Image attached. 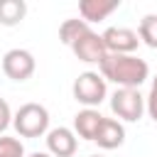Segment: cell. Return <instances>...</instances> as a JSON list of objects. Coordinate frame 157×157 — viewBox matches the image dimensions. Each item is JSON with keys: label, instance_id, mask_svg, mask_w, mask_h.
<instances>
[{"label": "cell", "instance_id": "6da1fadb", "mask_svg": "<svg viewBox=\"0 0 157 157\" xmlns=\"http://www.w3.org/2000/svg\"><path fill=\"white\" fill-rule=\"evenodd\" d=\"M98 69L101 76L113 81L118 88H140L150 76L147 61L135 54H105Z\"/></svg>", "mask_w": 157, "mask_h": 157}, {"label": "cell", "instance_id": "7a4b0ae2", "mask_svg": "<svg viewBox=\"0 0 157 157\" xmlns=\"http://www.w3.org/2000/svg\"><path fill=\"white\" fill-rule=\"evenodd\" d=\"M12 125L20 137H42L49 132V110L39 103H25L12 115Z\"/></svg>", "mask_w": 157, "mask_h": 157}, {"label": "cell", "instance_id": "3957f363", "mask_svg": "<svg viewBox=\"0 0 157 157\" xmlns=\"http://www.w3.org/2000/svg\"><path fill=\"white\" fill-rule=\"evenodd\" d=\"M71 93H74V98H76L81 105L96 108V105H101V103L105 101V93H108L105 78H103L98 71H83V74H78V78L74 81Z\"/></svg>", "mask_w": 157, "mask_h": 157}, {"label": "cell", "instance_id": "277c9868", "mask_svg": "<svg viewBox=\"0 0 157 157\" xmlns=\"http://www.w3.org/2000/svg\"><path fill=\"white\" fill-rule=\"evenodd\" d=\"M110 110L128 123H137L145 113V96L137 88H118L110 96Z\"/></svg>", "mask_w": 157, "mask_h": 157}, {"label": "cell", "instance_id": "5b68a950", "mask_svg": "<svg viewBox=\"0 0 157 157\" xmlns=\"http://www.w3.org/2000/svg\"><path fill=\"white\" fill-rule=\"evenodd\" d=\"M34 69H37V61L27 49H10L2 56V71L12 81H27L34 74Z\"/></svg>", "mask_w": 157, "mask_h": 157}, {"label": "cell", "instance_id": "8992f818", "mask_svg": "<svg viewBox=\"0 0 157 157\" xmlns=\"http://www.w3.org/2000/svg\"><path fill=\"white\" fill-rule=\"evenodd\" d=\"M71 52L76 54L78 61L83 64H101L103 56L108 54L105 52V44H103V37L93 29H86L74 44H71Z\"/></svg>", "mask_w": 157, "mask_h": 157}, {"label": "cell", "instance_id": "52a82bcc", "mask_svg": "<svg viewBox=\"0 0 157 157\" xmlns=\"http://www.w3.org/2000/svg\"><path fill=\"white\" fill-rule=\"evenodd\" d=\"M101 37H103V44H105L108 54H132L140 47L137 32H132L128 27H108Z\"/></svg>", "mask_w": 157, "mask_h": 157}, {"label": "cell", "instance_id": "ba28073f", "mask_svg": "<svg viewBox=\"0 0 157 157\" xmlns=\"http://www.w3.org/2000/svg\"><path fill=\"white\" fill-rule=\"evenodd\" d=\"M78 140L69 128H54L47 132V152L52 157H74Z\"/></svg>", "mask_w": 157, "mask_h": 157}, {"label": "cell", "instance_id": "9c48e42d", "mask_svg": "<svg viewBox=\"0 0 157 157\" xmlns=\"http://www.w3.org/2000/svg\"><path fill=\"white\" fill-rule=\"evenodd\" d=\"M93 142H98V147H103V150L120 147L125 142V128H123V123H118L115 118H103V123H101Z\"/></svg>", "mask_w": 157, "mask_h": 157}, {"label": "cell", "instance_id": "30bf717a", "mask_svg": "<svg viewBox=\"0 0 157 157\" xmlns=\"http://www.w3.org/2000/svg\"><path fill=\"white\" fill-rule=\"evenodd\" d=\"M101 123H103V115H101L96 108H83V110H78V113L74 115V135L93 142Z\"/></svg>", "mask_w": 157, "mask_h": 157}, {"label": "cell", "instance_id": "8fae6325", "mask_svg": "<svg viewBox=\"0 0 157 157\" xmlns=\"http://www.w3.org/2000/svg\"><path fill=\"white\" fill-rule=\"evenodd\" d=\"M120 7V0H81L78 12L83 22H101Z\"/></svg>", "mask_w": 157, "mask_h": 157}, {"label": "cell", "instance_id": "7c38bea8", "mask_svg": "<svg viewBox=\"0 0 157 157\" xmlns=\"http://www.w3.org/2000/svg\"><path fill=\"white\" fill-rule=\"evenodd\" d=\"M25 15H27L25 0H0V25L15 27L25 20Z\"/></svg>", "mask_w": 157, "mask_h": 157}, {"label": "cell", "instance_id": "4fadbf2b", "mask_svg": "<svg viewBox=\"0 0 157 157\" xmlns=\"http://www.w3.org/2000/svg\"><path fill=\"white\" fill-rule=\"evenodd\" d=\"M86 29H91L88 22H83V20H78V17H74V20H64L61 27H59V39H61L66 47H71Z\"/></svg>", "mask_w": 157, "mask_h": 157}, {"label": "cell", "instance_id": "5bb4252c", "mask_svg": "<svg viewBox=\"0 0 157 157\" xmlns=\"http://www.w3.org/2000/svg\"><path fill=\"white\" fill-rule=\"evenodd\" d=\"M137 37H140V42H145L147 47L157 49V15H145V17L140 20Z\"/></svg>", "mask_w": 157, "mask_h": 157}, {"label": "cell", "instance_id": "9a60e30c", "mask_svg": "<svg viewBox=\"0 0 157 157\" xmlns=\"http://www.w3.org/2000/svg\"><path fill=\"white\" fill-rule=\"evenodd\" d=\"M0 157H25V145H22V140L0 135Z\"/></svg>", "mask_w": 157, "mask_h": 157}, {"label": "cell", "instance_id": "2e32d148", "mask_svg": "<svg viewBox=\"0 0 157 157\" xmlns=\"http://www.w3.org/2000/svg\"><path fill=\"white\" fill-rule=\"evenodd\" d=\"M145 110L150 113V118L157 123V76L152 78V86H150V93L145 98Z\"/></svg>", "mask_w": 157, "mask_h": 157}, {"label": "cell", "instance_id": "e0dca14e", "mask_svg": "<svg viewBox=\"0 0 157 157\" xmlns=\"http://www.w3.org/2000/svg\"><path fill=\"white\" fill-rule=\"evenodd\" d=\"M10 123H12V110H10L7 101H5V98H0V135L10 128Z\"/></svg>", "mask_w": 157, "mask_h": 157}, {"label": "cell", "instance_id": "ac0fdd59", "mask_svg": "<svg viewBox=\"0 0 157 157\" xmlns=\"http://www.w3.org/2000/svg\"><path fill=\"white\" fill-rule=\"evenodd\" d=\"M29 157H52V155H49V152H32Z\"/></svg>", "mask_w": 157, "mask_h": 157}, {"label": "cell", "instance_id": "d6986e66", "mask_svg": "<svg viewBox=\"0 0 157 157\" xmlns=\"http://www.w3.org/2000/svg\"><path fill=\"white\" fill-rule=\"evenodd\" d=\"M91 157H103V155H91Z\"/></svg>", "mask_w": 157, "mask_h": 157}]
</instances>
